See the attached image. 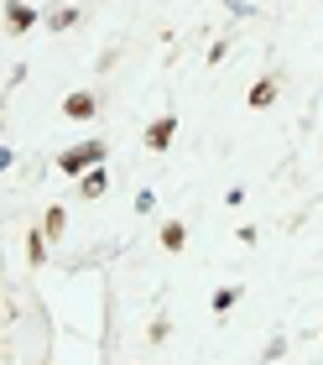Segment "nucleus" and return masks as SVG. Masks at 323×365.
Returning a JSON list of instances; mask_svg holds the SVG:
<instances>
[{
    "instance_id": "f257e3e1",
    "label": "nucleus",
    "mask_w": 323,
    "mask_h": 365,
    "mask_svg": "<svg viewBox=\"0 0 323 365\" xmlns=\"http://www.w3.org/2000/svg\"><path fill=\"white\" fill-rule=\"evenodd\" d=\"M99 157H105V146L89 141V146H78V152H68V157H63V173H78V168H89V162H99Z\"/></svg>"
},
{
    "instance_id": "f03ea898",
    "label": "nucleus",
    "mask_w": 323,
    "mask_h": 365,
    "mask_svg": "<svg viewBox=\"0 0 323 365\" xmlns=\"http://www.w3.org/2000/svg\"><path fill=\"white\" fill-rule=\"evenodd\" d=\"M173 130H178V125H173V115H162V120H157V125L146 130V141H151V146H157V152H162V146L173 141Z\"/></svg>"
},
{
    "instance_id": "7ed1b4c3",
    "label": "nucleus",
    "mask_w": 323,
    "mask_h": 365,
    "mask_svg": "<svg viewBox=\"0 0 323 365\" xmlns=\"http://www.w3.org/2000/svg\"><path fill=\"white\" fill-rule=\"evenodd\" d=\"M235 297H240V287H219V292H214V313H230Z\"/></svg>"
},
{
    "instance_id": "20e7f679",
    "label": "nucleus",
    "mask_w": 323,
    "mask_h": 365,
    "mask_svg": "<svg viewBox=\"0 0 323 365\" xmlns=\"http://www.w3.org/2000/svg\"><path fill=\"white\" fill-rule=\"evenodd\" d=\"M183 240H188V235H183V225H167V230H162V245H167V251H183Z\"/></svg>"
},
{
    "instance_id": "39448f33",
    "label": "nucleus",
    "mask_w": 323,
    "mask_h": 365,
    "mask_svg": "<svg viewBox=\"0 0 323 365\" xmlns=\"http://www.w3.org/2000/svg\"><path fill=\"white\" fill-rule=\"evenodd\" d=\"M271 94H277V84H271V78H261V84L250 89V105H271Z\"/></svg>"
},
{
    "instance_id": "423d86ee",
    "label": "nucleus",
    "mask_w": 323,
    "mask_h": 365,
    "mask_svg": "<svg viewBox=\"0 0 323 365\" xmlns=\"http://www.w3.org/2000/svg\"><path fill=\"white\" fill-rule=\"evenodd\" d=\"M89 110H94L89 94H73V99H68V115H89Z\"/></svg>"
},
{
    "instance_id": "0eeeda50",
    "label": "nucleus",
    "mask_w": 323,
    "mask_h": 365,
    "mask_svg": "<svg viewBox=\"0 0 323 365\" xmlns=\"http://www.w3.org/2000/svg\"><path fill=\"white\" fill-rule=\"evenodd\" d=\"M31 21H37V16H31L26 6H11V26H31Z\"/></svg>"
}]
</instances>
